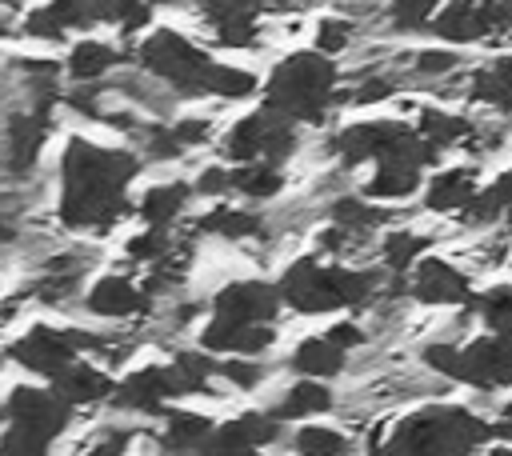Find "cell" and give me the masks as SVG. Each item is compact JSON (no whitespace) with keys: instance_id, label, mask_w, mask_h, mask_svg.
I'll return each mask as SVG.
<instances>
[{"instance_id":"6da1fadb","label":"cell","mask_w":512,"mask_h":456,"mask_svg":"<svg viewBox=\"0 0 512 456\" xmlns=\"http://www.w3.org/2000/svg\"><path fill=\"white\" fill-rule=\"evenodd\" d=\"M132 152L96 148L88 140H72L64 152V196H60V220L68 228H92L104 232L124 212V184L136 176Z\"/></svg>"},{"instance_id":"7a4b0ae2","label":"cell","mask_w":512,"mask_h":456,"mask_svg":"<svg viewBox=\"0 0 512 456\" xmlns=\"http://www.w3.org/2000/svg\"><path fill=\"white\" fill-rule=\"evenodd\" d=\"M488 436L492 428L464 408H424L392 432L384 456H472Z\"/></svg>"},{"instance_id":"3957f363","label":"cell","mask_w":512,"mask_h":456,"mask_svg":"<svg viewBox=\"0 0 512 456\" xmlns=\"http://www.w3.org/2000/svg\"><path fill=\"white\" fill-rule=\"evenodd\" d=\"M332 84L336 68L324 52H296L284 64H276L264 104L284 120H320L332 100Z\"/></svg>"},{"instance_id":"277c9868","label":"cell","mask_w":512,"mask_h":456,"mask_svg":"<svg viewBox=\"0 0 512 456\" xmlns=\"http://www.w3.org/2000/svg\"><path fill=\"white\" fill-rule=\"evenodd\" d=\"M372 288H376L372 272H348L316 260H296L280 280V296L296 312H332L344 304H360Z\"/></svg>"},{"instance_id":"5b68a950","label":"cell","mask_w":512,"mask_h":456,"mask_svg":"<svg viewBox=\"0 0 512 456\" xmlns=\"http://www.w3.org/2000/svg\"><path fill=\"white\" fill-rule=\"evenodd\" d=\"M424 360L452 376L464 380L472 388H504L512 384V340L488 336V340H472L468 348H448V344H432L424 348Z\"/></svg>"},{"instance_id":"8992f818","label":"cell","mask_w":512,"mask_h":456,"mask_svg":"<svg viewBox=\"0 0 512 456\" xmlns=\"http://www.w3.org/2000/svg\"><path fill=\"white\" fill-rule=\"evenodd\" d=\"M140 60L148 72L164 76L168 84H176L180 92H212V80H216V68L200 48H192L184 36L176 32H152L140 48Z\"/></svg>"},{"instance_id":"52a82bcc","label":"cell","mask_w":512,"mask_h":456,"mask_svg":"<svg viewBox=\"0 0 512 456\" xmlns=\"http://www.w3.org/2000/svg\"><path fill=\"white\" fill-rule=\"evenodd\" d=\"M292 148H296L292 124H288L284 116L268 112V108L256 112V116H248V120H240L236 132L228 136V156H236V160L264 156V164H272V168H276Z\"/></svg>"},{"instance_id":"ba28073f","label":"cell","mask_w":512,"mask_h":456,"mask_svg":"<svg viewBox=\"0 0 512 456\" xmlns=\"http://www.w3.org/2000/svg\"><path fill=\"white\" fill-rule=\"evenodd\" d=\"M84 344H100L96 336H88V332H56V328H32L28 336H20L12 348H8V356L12 360H20L24 368H32V372H40V376H56L60 368H68L72 360H76V348H84Z\"/></svg>"},{"instance_id":"9c48e42d","label":"cell","mask_w":512,"mask_h":456,"mask_svg":"<svg viewBox=\"0 0 512 456\" xmlns=\"http://www.w3.org/2000/svg\"><path fill=\"white\" fill-rule=\"evenodd\" d=\"M508 24H512V0H456L432 20V32H440L444 40L468 44Z\"/></svg>"},{"instance_id":"30bf717a","label":"cell","mask_w":512,"mask_h":456,"mask_svg":"<svg viewBox=\"0 0 512 456\" xmlns=\"http://www.w3.org/2000/svg\"><path fill=\"white\" fill-rule=\"evenodd\" d=\"M4 416L12 420V424H24V428H36L40 436H56V432H64V424H68V416H72V404H64L56 392H48V388H16L12 396H8V404H4Z\"/></svg>"},{"instance_id":"8fae6325","label":"cell","mask_w":512,"mask_h":456,"mask_svg":"<svg viewBox=\"0 0 512 456\" xmlns=\"http://www.w3.org/2000/svg\"><path fill=\"white\" fill-rule=\"evenodd\" d=\"M276 304H280V292L272 284L240 280V284H228L216 296V316L236 320V324H268L276 316Z\"/></svg>"},{"instance_id":"7c38bea8","label":"cell","mask_w":512,"mask_h":456,"mask_svg":"<svg viewBox=\"0 0 512 456\" xmlns=\"http://www.w3.org/2000/svg\"><path fill=\"white\" fill-rule=\"evenodd\" d=\"M168 396H184L180 376L172 372V364H168V368H140V372H132V376L116 388V404L140 408V412H160V404H164Z\"/></svg>"},{"instance_id":"4fadbf2b","label":"cell","mask_w":512,"mask_h":456,"mask_svg":"<svg viewBox=\"0 0 512 456\" xmlns=\"http://www.w3.org/2000/svg\"><path fill=\"white\" fill-rule=\"evenodd\" d=\"M268 440H276V420L272 416H260V412H248L240 420H228V424L212 428V436L204 440V456L248 452V448H260Z\"/></svg>"},{"instance_id":"5bb4252c","label":"cell","mask_w":512,"mask_h":456,"mask_svg":"<svg viewBox=\"0 0 512 456\" xmlns=\"http://www.w3.org/2000/svg\"><path fill=\"white\" fill-rule=\"evenodd\" d=\"M92 20H100V0H52L48 8H36L24 20V32L40 40H56L64 36V28H84Z\"/></svg>"},{"instance_id":"9a60e30c","label":"cell","mask_w":512,"mask_h":456,"mask_svg":"<svg viewBox=\"0 0 512 456\" xmlns=\"http://www.w3.org/2000/svg\"><path fill=\"white\" fill-rule=\"evenodd\" d=\"M260 4L264 0H200V8L208 12L220 44H228V48L252 44V36H256V8Z\"/></svg>"},{"instance_id":"2e32d148","label":"cell","mask_w":512,"mask_h":456,"mask_svg":"<svg viewBox=\"0 0 512 456\" xmlns=\"http://www.w3.org/2000/svg\"><path fill=\"white\" fill-rule=\"evenodd\" d=\"M52 88H40V96H36V112L32 116H12V124H8V144H12V168H32V160H36V152H40V144H44V136H48V108H52Z\"/></svg>"},{"instance_id":"e0dca14e","label":"cell","mask_w":512,"mask_h":456,"mask_svg":"<svg viewBox=\"0 0 512 456\" xmlns=\"http://www.w3.org/2000/svg\"><path fill=\"white\" fill-rule=\"evenodd\" d=\"M412 292H416V300H424V304H464V300L472 296L468 280H464L456 268H448L444 260H424V264L416 268Z\"/></svg>"},{"instance_id":"ac0fdd59","label":"cell","mask_w":512,"mask_h":456,"mask_svg":"<svg viewBox=\"0 0 512 456\" xmlns=\"http://www.w3.org/2000/svg\"><path fill=\"white\" fill-rule=\"evenodd\" d=\"M272 344V324H236V320H212L204 328L208 352H264Z\"/></svg>"},{"instance_id":"d6986e66","label":"cell","mask_w":512,"mask_h":456,"mask_svg":"<svg viewBox=\"0 0 512 456\" xmlns=\"http://www.w3.org/2000/svg\"><path fill=\"white\" fill-rule=\"evenodd\" d=\"M52 392H56L64 404H92V400H104V396L112 392V380H108L100 368L72 360L68 368H60V372L52 376Z\"/></svg>"},{"instance_id":"ffe728a7","label":"cell","mask_w":512,"mask_h":456,"mask_svg":"<svg viewBox=\"0 0 512 456\" xmlns=\"http://www.w3.org/2000/svg\"><path fill=\"white\" fill-rule=\"evenodd\" d=\"M400 132H404V124H352L336 136V152L344 164H360L368 156H380Z\"/></svg>"},{"instance_id":"44dd1931","label":"cell","mask_w":512,"mask_h":456,"mask_svg":"<svg viewBox=\"0 0 512 456\" xmlns=\"http://www.w3.org/2000/svg\"><path fill=\"white\" fill-rule=\"evenodd\" d=\"M212 436V420L196 416V412H168V432H164V448L176 456H192L204 452V440Z\"/></svg>"},{"instance_id":"7402d4cb","label":"cell","mask_w":512,"mask_h":456,"mask_svg":"<svg viewBox=\"0 0 512 456\" xmlns=\"http://www.w3.org/2000/svg\"><path fill=\"white\" fill-rule=\"evenodd\" d=\"M88 308L100 312V316H128V312L144 308V296H140L128 280L108 276V280H100V284L88 292Z\"/></svg>"},{"instance_id":"603a6c76","label":"cell","mask_w":512,"mask_h":456,"mask_svg":"<svg viewBox=\"0 0 512 456\" xmlns=\"http://www.w3.org/2000/svg\"><path fill=\"white\" fill-rule=\"evenodd\" d=\"M292 368L296 372H304V376H336L340 368H344V348H336L328 336H312V340H304L300 348H296V356H292Z\"/></svg>"},{"instance_id":"cb8c5ba5","label":"cell","mask_w":512,"mask_h":456,"mask_svg":"<svg viewBox=\"0 0 512 456\" xmlns=\"http://www.w3.org/2000/svg\"><path fill=\"white\" fill-rule=\"evenodd\" d=\"M332 404V392L316 380H300L272 412V420H300V416H312V412H324Z\"/></svg>"},{"instance_id":"d4e9b609","label":"cell","mask_w":512,"mask_h":456,"mask_svg":"<svg viewBox=\"0 0 512 456\" xmlns=\"http://www.w3.org/2000/svg\"><path fill=\"white\" fill-rule=\"evenodd\" d=\"M476 196L472 188V172H440L432 184H428V208L436 212H448V208H464L468 200Z\"/></svg>"},{"instance_id":"484cf974","label":"cell","mask_w":512,"mask_h":456,"mask_svg":"<svg viewBox=\"0 0 512 456\" xmlns=\"http://www.w3.org/2000/svg\"><path fill=\"white\" fill-rule=\"evenodd\" d=\"M184 200H188V184H160V188H148L140 212H144V220L152 228H164L184 208Z\"/></svg>"},{"instance_id":"4316f807","label":"cell","mask_w":512,"mask_h":456,"mask_svg":"<svg viewBox=\"0 0 512 456\" xmlns=\"http://www.w3.org/2000/svg\"><path fill=\"white\" fill-rule=\"evenodd\" d=\"M112 64H116V52H112L108 44H96V40L76 44V48H72V56H68V68H72V76H76V80H92V76L108 72Z\"/></svg>"},{"instance_id":"83f0119b","label":"cell","mask_w":512,"mask_h":456,"mask_svg":"<svg viewBox=\"0 0 512 456\" xmlns=\"http://www.w3.org/2000/svg\"><path fill=\"white\" fill-rule=\"evenodd\" d=\"M460 136H468V120L444 116V112H436V108H424V112H420V140H428L432 148H444V144H452V140H460Z\"/></svg>"},{"instance_id":"f1b7e54d","label":"cell","mask_w":512,"mask_h":456,"mask_svg":"<svg viewBox=\"0 0 512 456\" xmlns=\"http://www.w3.org/2000/svg\"><path fill=\"white\" fill-rule=\"evenodd\" d=\"M292 444L300 456H348L352 448L336 428H300Z\"/></svg>"},{"instance_id":"f546056e","label":"cell","mask_w":512,"mask_h":456,"mask_svg":"<svg viewBox=\"0 0 512 456\" xmlns=\"http://www.w3.org/2000/svg\"><path fill=\"white\" fill-rule=\"evenodd\" d=\"M172 372L180 376V388L184 392H208V376L216 372V364L204 356V352H180Z\"/></svg>"},{"instance_id":"4dcf8cb0","label":"cell","mask_w":512,"mask_h":456,"mask_svg":"<svg viewBox=\"0 0 512 456\" xmlns=\"http://www.w3.org/2000/svg\"><path fill=\"white\" fill-rule=\"evenodd\" d=\"M48 436H40L36 428L24 424H8V432L0 436V456H48Z\"/></svg>"},{"instance_id":"1f68e13d","label":"cell","mask_w":512,"mask_h":456,"mask_svg":"<svg viewBox=\"0 0 512 456\" xmlns=\"http://www.w3.org/2000/svg\"><path fill=\"white\" fill-rule=\"evenodd\" d=\"M472 92H476V100H488V104H496V108H508V112H512V76H508L504 68L476 72Z\"/></svg>"},{"instance_id":"d6a6232c","label":"cell","mask_w":512,"mask_h":456,"mask_svg":"<svg viewBox=\"0 0 512 456\" xmlns=\"http://www.w3.org/2000/svg\"><path fill=\"white\" fill-rule=\"evenodd\" d=\"M232 184L240 192H248V196H272L280 188V172L260 160V164H244L240 172H232Z\"/></svg>"},{"instance_id":"836d02e7","label":"cell","mask_w":512,"mask_h":456,"mask_svg":"<svg viewBox=\"0 0 512 456\" xmlns=\"http://www.w3.org/2000/svg\"><path fill=\"white\" fill-rule=\"evenodd\" d=\"M480 312L500 340H512V288H496V292L480 296Z\"/></svg>"},{"instance_id":"e575fe53","label":"cell","mask_w":512,"mask_h":456,"mask_svg":"<svg viewBox=\"0 0 512 456\" xmlns=\"http://www.w3.org/2000/svg\"><path fill=\"white\" fill-rule=\"evenodd\" d=\"M100 20L124 24V32H136L148 24V4L144 0H100Z\"/></svg>"},{"instance_id":"d590c367","label":"cell","mask_w":512,"mask_h":456,"mask_svg":"<svg viewBox=\"0 0 512 456\" xmlns=\"http://www.w3.org/2000/svg\"><path fill=\"white\" fill-rule=\"evenodd\" d=\"M200 228H204V232H220V236H252L260 224H256V216H248V212H228V208H220V212L204 216Z\"/></svg>"},{"instance_id":"8d00e7d4","label":"cell","mask_w":512,"mask_h":456,"mask_svg":"<svg viewBox=\"0 0 512 456\" xmlns=\"http://www.w3.org/2000/svg\"><path fill=\"white\" fill-rule=\"evenodd\" d=\"M332 216H336V228H344V232H364V228H372L376 220H384L376 208H368V204H360V200H336Z\"/></svg>"},{"instance_id":"74e56055","label":"cell","mask_w":512,"mask_h":456,"mask_svg":"<svg viewBox=\"0 0 512 456\" xmlns=\"http://www.w3.org/2000/svg\"><path fill=\"white\" fill-rule=\"evenodd\" d=\"M424 248V240L420 236H412V232H392L388 240H384V260H388V268H396V272H404L412 260H416V252Z\"/></svg>"},{"instance_id":"f35d334b","label":"cell","mask_w":512,"mask_h":456,"mask_svg":"<svg viewBox=\"0 0 512 456\" xmlns=\"http://www.w3.org/2000/svg\"><path fill=\"white\" fill-rule=\"evenodd\" d=\"M436 4H440V0H392V24H396L400 32H412V28H420V24L432 16Z\"/></svg>"},{"instance_id":"ab89813d","label":"cell","mask_w":512,"mask_h":456,"mask_svg":"<svg viewBox=\"0 0 512 456\" xmlns=\"http://www.w3.org/2000/svg\"><path fill=\"white\" fill-rule=\"evenodd\" d=\"M216 372L228 376L236 388H256L260 376H264V368L260 364H248V360H224V364H216Z\"/></svg>"},{"instance_id":"60d3db41","label":"cell","mask_w":512,"mask_h":456,"mask_svg":"<svg viewBox=\"0 0 512 456\" xmlns=\"http://www.w3.org/2000/svg\"><path fill=\"white\" fill-rule=\"evenodd\" d=\"M348 44V24L344 20H324L320 32H316V48L328 56V52H340Z\"/></svg>"},{"instance_id":"b9f144b4","label":"cell","mask_w":512,"mask_h":456,"mask_svg":"<svg viewBox=\"0 0 512 456\" xmlns=\"http://www.w3.org/2000/svg\"><path fill=\"white\" fill-rule=\"evenodd\" d=\"M164 248H168L164 232H160V228H152V232H144V236H136V240L128 244V256H132V260H152V256H160Z\"/></svg>"},{"instance_id":"7bdbcfd3","label":"cell","mask_w":512,"mask_h":456,"mask_svg":"<svg viewBox=\"0 0 512 456\" xmlns=\"http://www.w3.org/2000/svg\"><path fill=\"white\" fill-rule=\"evenodd\" d=\"M224 188H232V172H224V168H208V172L196 180V192H204V196H216V192H224Z\"/></svg>"},{"instance_id":"ee69618b","label":"cell","mask_w":512,"mask_h":456,"mask_svg":"<svg viewBox=\"0 0 512 456\" xmlns=\"http://www.w3.org/2000/svg\"><path fill=\"white\" fill-rule=\"evenodd\" d=\"M172 136H176L180 148H184V144H200V140H208V124H204V120H184V124L172 128Z\"/></svg>"},{"instance_id":"f6af8a7d","label":"cell","mask_w":512,"mask_h":456,"mask_svg":"<svg viewBox=\"0 0 512 456\" xmlns=\"http://www.w3.org/2000/svg\"><path fill=\"white\" fill-rule=\"evenodd\" d=\"M148 144H152V156H160V160H168V156H176V152H180V144H176L172 128H168V132H164V128H152Z\"/></svg>"},{"instance_id":"bcb514c9","label":"cell","mask_w":512,"mask_h":456,"mask_svg":"<svg viewBox=\"0 0 512 456\" xmlns=\"http://www.w3.org/2000/svg\"><path fill=\"white\" fill-rule=\"evenodd\" d=\"M452 64H456L452 52H420V60H416V68L428 72V76H432V72H448Z\"/></svg>"},{"instance_id":"7dc6e473","label":"cell","mask_w":512,"mask_h":456,"mask_svg":"<svg viewBox=\"0 0 512 456\" xmlns=\"http://www.w3.org/2000/svg\"><path fill=\"white\" fill-rule=\"evenodd\" d=\"M328 340H332L336 348H352V344H360V340H364V332H360L356 324H348V320H344V324H336V328L328 332Z\"/></svg>"},{"instance_id":"c3c4849f","label":"cell","mask_w":512,"mask_h":456,"mask_svg":"<svg viewBox=\"0 0 512 456\" xmlns=\"http://www.w3.org/2000/svg\"><path fill=\"white\" fill-rule=\"evenodd\" d=\"M484 192L492 196V204H496V212H504V208L512 204V172H504V176H500V180H496L492 188H484Z\"/></svg>"},{"instance_id":"681fc988","label":"cell","mask_w":512,"mask_h":456,"mask_svg":"<svg viewBox=\"0 0 512 456\" xmlns=\"http://www.w3.org/2000/svg\"><path fill=\"white\" fill-rule=\"evenodd\" d=\"M392 88H388V80H368L360 92H356V104H376V100H384Z\"/></svg>"},{"instance_id":"f907efd6","label":"cell","mask_w":512,"mask_h":456,"mask_svg":"<svg viewBox=\"0 0 512 456\" xmlns=\"http://www.w3.org/2000/svg\"><path fill=\"white\" fill-rule=\"evenodd\" d=\"M124 444H128V432H112V436H108V440H100L88 456H120V452H124Z\"/></svg>"},{"instance_id":"816d5d0a","label":"cell","mask_w":512,"mask_h":456,"mask_svg":"<svg viewBox=\"0 0 512 456\" xmlns=\"http://www.w3.org/2000/svg\"><path fill=\"white\" fill-rule=\"evenodd\" d=\"M488 456H512V448H492Z\"/></svg>"},{"instance_id":"f5cc1de1","label":"cell","mask_w":512,"mask_h":456,"mask_svg":"<svg viewBox=\"0 0 512 456\" xmlns=\"http://www.w3.org/2000/svg\"><path fill=\"white\" fill-rule=\"evenodd\" d=\"M496 68H504V72H508V76H512V56H508V60H500V64H496Z\"/></svg>"},{"instance_id":"db71d44e","label":"cell","mask_w":512,"mask_h":456,"mask_svg":"<svg viewBox=\"0 0 512 456\" xmlns=\"http://www.w3.org/2000/svg\"><path fill=\"white\" fill-rule=\"evenodd\" d=\"M8 236H12V228H8L4 220H0V240H8Z\"/></svg>"},{"instance_id":"11a10c76","label":"cell","mask_w":512,"mask_h":456,"mask_svg":"<svg viewBox=\"0 0 512 456\" xmlns=\"http://www.w3.org/2000/svg\"><path fill=\"white\" fill-rule=\"evenodd\" d=\"M224 456H260L256 448H248V452H224Z\"/></svg>"},{"instance_id":"9f6ffc18","label":"cell","mask_w":512,"mask_h":456,"mask_svg":"<svg viewBox=\"0 0 512 456\" xmlns=\"http://www.w3.org/2000/svg\"><path fill=\"white\" fill-rule=\"evenodd\" d=\"M504 416H508V420H512V404H508V408H504Z\"/></svg>"},{"instance_id":"6f0895ef","label":"cell","mask_w":512,"mask_h":456,"mask_svg":"<svg viewBox=\"0 0 512 456\" xmlns=\"http://www.w3.org/2000/svg\"><path fill=\"white\" fill-rule=\"evenodd\" d=\"M504 212H508V224H512V204H508V208H504Z\"/></svg>"}]
</instances>
